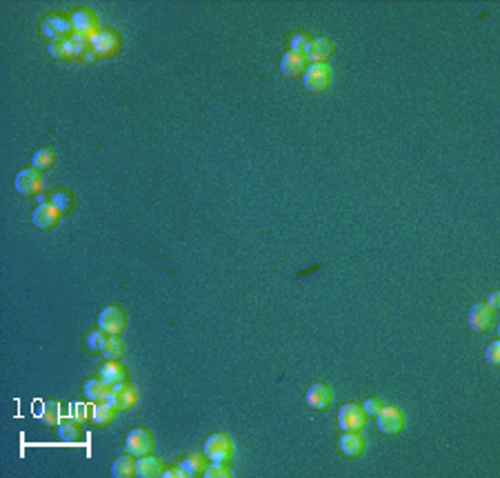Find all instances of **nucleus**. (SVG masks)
Returning <instances> with one entry per match:
<instances>
[{
    "mask_svg": "<svg viewBox=\"0 0 500 478\" xmlns=\"http://www.w3.org/2000/svg\"><path fill=\"white\" fill-rule=\"evenodd\" d=\"M203 454L209 463H223L227 465L234 458V443L227 434L223 432H214L207 436L205 445H203Z\"/></svg>",
    "mask_w": 500,
    "mask_h": 478,
    "instance_id": "1",
    "label": "nucleus"
},
{
    "mask_svg": "<svg viewBox=\"0 0 500 478\" xmlns=\"http://www.w3.org/2000/svg\"><path fill=\"white\" fill-rule=\"evenodd\" d=\"M332 80H334V73L327 62H311L307 65V69L303 73V85L311 93H325L332 87Z\"/></svg>",
    "mask_w": 500,
    "mask_h": 478,
    "instance_id": "2",
    "label": "nucleus"
},
{
    "mask_svg": "<svg viewBox=\"0 0 500 478\" xmlns=\"http://www.w3.org/2000/svg\"><path fill=\"white\" fill-rule=\"evenodd\" d=\"M96 327L107 336H120L127 327V314L120 305H105L98 312Z\"/></svg>",
    "mask_w": 500,
    "mask_h": 478,
    "instance_id": "3",
    "label": "nucleus"
},
{
    "mask_svg": "<svg viewBox=\"0 0 500 478\" xmlns=\"http://www.w3.org/2000/svg\"><path fill=\"white\" fill-rule=\"evenodd\" d=\"M102 402H107V405L114 407L118 414L120 411H131L136 405H138V389L131 385V383H118V385H111L107 396Z\"/></svg>",
    "mask_w": 500,
    "mask_h": 478,
    "instance_id": "4",
    "label": "nucleus"
},
{
    "mask_svg": "<svg viewBox=\"0 0 500 478\" xmlns=\"http://www.w3.org/2000/svg\"><path fill=\"white\" fill-rule=\"evenodd\" d=\"M120 34L114 27H100L96 34H91V49L98 58H109L120 52Z\"/></svg>",
    "mask_w": 500,
    "mask_h": 478,
    "instance_id": "5",
    "label": "nucleus"
},
{
    "mask_svg": "<svg viewBox=\"0 0 500 478\" xmlns=\"http://www.w3.org/2000/svg\"><path fill=\"white\" fill-rule=\"evenodd\" d=\"M45 178L43 172L34 170V167H25L16 176H14V192L21 196V198H32V196H38L43 192Z\"/></svg>",
    "mask_w": 500,
    "mask_h": 478,
    "instance_id": "6",
    "label": "nucleus"
},
{
    "mask_svg": "<svg viewBox=\"0 0 500 478\" xmlns=\"http://www.w3.org/2000/svg\"><path fill=\"white\" fill-rule=\"evenodd\" d=\"M376 429L385 436H398L405 429V411L394 405H383V409L374 416Z\"/></svg>",
    "mask_w": 500,
    "mask_h": 478,
    "instance_id": "7",
    "label": "nucleus"
},
{
    "mask_svg": "<svg viewBox=\"0 0 500 478\" xmlns=\"http://www.w3.org/2000/svg\"><path fill=\"white\" fill-rule=\"evenodd\" d=\"M370 416L365 414V409L361 402H345L338 409V427L341 432H363Z\"/></svg>",
    "mask_w": 500,
    "mask_h": 478,
    "instance_id": "8",
    "label": "nucleus"
},
{
    "mask_svg": "<svg viewBox=\"0 0 500 478\" xmlns=\"http://www.w3.org/2000/svg\"><path fill=\"white\" fill-rule=\"evenodd\" d=\"M125 452L134 458L154 452V434L147 427H134L125 436Z\"/></svg>",
    "mask_w": 500,
    "mask_h": 478,
    "instance_id": "9",
    "label": "nucleus"
},
{
    "mask_svg": "<svg viewBox=\"0 0 500 478\" xmlns=\"http://www.w3.org/2000/svg\"><path fill=\"white\" fill-rule=\"evenodd\" d=\"M494 321H496V312L487 307L485 301L480 303H474L469 307L467 312V323H469V330L476 332V334H487L489 330L494 327Z\"/></svg>",
    "mask_w": 500,
    "mask_h": 478,
    "instance_id": "10",
    "label": "nucleus"
},
{
    "mask_svg": "<svg viewBox=\"0 0 500 478\" xmlns=\"http://www.w3.org/2000/svg\"><path fill=\"white\" fill-rule=\"evenodd\" d=\"M41 34L45 36L47 41H60V38H71L73 27L69 18H65L60 14H49L47 18H43L41 23Z\"/></svg>",
    "mask_w": 500,
    "mask_h": 478,
    "instance_id": "11",
    "label": "nucleus"
},
{
    "mask_svg": "<svg viewBox=\"0 0 500 478\" xmlns=\"http://www.w3.org/2000/svg\"><path fill=\"white\" fill-rule=\"evenodd\" d=\"M305 402L309 409L316 411H327L334 402V389L327 385V383L318 380L314 385H309V389L305 391Z\"/></svg>",
    "mask_w": 500,
    "mask_h": 478,
    "instance_id": "12",
    "label": "nucleus"
},
{
    "mask_svg": "<svg viewBox=\"0 0 500 478\" xmlns=\"http://www.w3.org/2000/svg\"><path fill=\"white\" fill-rule=\"evenodd\" d=\"M62 220V212L52 203H43L32 212V225L41 231H49L54 227H58Z\"/></svg>",
    "mask_w": 500,
    "mask_h": 478,
    "instance_id": "13",
    "label": "nucleus"
},
{
    "mask_svg": "<svg viewBox=\"0 0 500 478\" xmlns=\"http://www.w3.org/2000/svg\"><path fill=\"white\" fill-rule=\"evenodd\" d=\"M338 449L349 461H356L367 452V438L363 432H343L338 438Z\"/></svg>",
    "mask_w": 500,
    "mask_h": 478,
    "instance_id": "14",
    "label": "nucleus"
},
{
    "mask_svg": "<svg viewBox=\"0 0 500 478\" xmlns=\"http://www.w3.org/2000/svg\"><path fill=\"white\" fill-rule=\"evenodd\" d=\"M71 27H73V34H84V36H91L100 30V21L98 16L91 12V9H73L71 16Z\"/></svg>",
    "mask_w": 500,
    "mask_h": 478,
    "instance_id": "15",
    "label": "nucleus"
},
{
    "mask_svg": "<svg viewBox=\"0 0 500 478\" xmlns=\"http://www.w3.org/2000/svg\"><path fill=\"white\" fill-rule=\"evenodd\" d=\"M278 69L285 78H298L303 76L305 69H307V60L303 54H296V52H285L280 56L278 60Z\"/></svg>",
    "mask_w": 500,
    "mask_h": 478,
    "instance_id": "16",
    "label": "nucleus"
},
{
    "mask_svg": "<svg viewBox=\"0 0 500 478\" xmlns=\"http://www.w3.org/2000/svg\"><path fill=\"white\" fill-rule=\"evenodd\" d=\"M332 54H334V43L329 38H325V36H320V38H311V43L307 45L305 60H307V65L327 62L329 58H332Z\"/></svg>",
    "mask_w": 500,
    "mask_h": 478,
    "instance_id": "17",
    "label": "nucleus"
},
{
    "mask_svg": "<svg viewBox=\"0 0 500 478\" xmlns=\"http://www.w3.org/2000/svg\"><path fill=\"white\" fill-rule=\"evenodd\" d=\"M58 440L67 445H82L84 443V429L78 418H67L58 425Z\"/></svg>",
    "mask_w": 500,
    "mask_h": 478,
    "instance_id": "18",
    "label": "nucleus"
},
{
    "mask_svg": "<svg viewBox=\"0 0 500 478\" xmlns=\"http://www.w3.org/2000/svg\"><path fill=\"white\" fill-rule=\"evenodd\" d=\"M163 463L154 454H145L136 458V478H163Z\"/></svg>",
    "mask_w": 500,
    "mask_h": 478,
    "instance_id": "19",
    "label": "nucleus"
},
{
    "mask_svg": "<svg viewBox=\"0 0 500 478\" xmlns=\"http://www.w3.org/2000/svg\"><path fill=\"white\" fill-rule=\"evenodd\" d=\"M36 416H38V420L47 427H58L62 423L60 402L58 400H41L38 405H36Z\"/></svg>",
    "mask_w": 500,
    "mask_h": 478,
    "instance_id": "20",
    "label": "nucleus"
},
{
    "mask_svg": "<svg viewBox=\"0 0 500 478\" xmlns=\"http://www.w3.org/2000/svg\"><path fill=\"white\" fill-rule=\"evenodd\" d=\"M98 378L105 380L107 385H118V383L127 380V369L120 361H105V365H100L98 369Z\"/></svg>",
    "mask_w": 500,
    "mask_h": 478,
    "instance_id": "21",
    "label": "nucleus"
},
{
    "mask_svg": "<svg viewBox=\"0 0 500 478\" xmlns=\"http://www.w3.org/2000/svg\"><path fill=\"white\" fill-rule=\"evenodd\" d=\"M47 54L54 60H71L76 58V45L71 38H60V41H49L47 45Z\"/></svg>",
    "mask_w": 500,
    "mask_h": 478,
    "instance_id": "22",
    "label": "nucleus"
},
{
    "mask_svg": "<svg viewBox=\"0 0 500 478\" xmlns=\"http://www.w3.org/2000/svg\"><path fill=\"white\" fill-rule=\"evenodd\" d=\"M118 416V411L107 405V402H93V407H91V425H96V427H109L111 423L116 420Z\"/></svg>",
    "mask_w": 500,
    "mask_h": 478,
    "instance_id": "23",
    "label": "nucleus"
},
{
    "mask_svg": "<svg viewBox=\"0 0 500 478\" xmlns=\"http://www.w3.org/2000/svg\"><path fill=\"white\" fill-rule=\"evenodd\" d=\"M207 463H209V461H207L203 452H192V454H187L178 465L183 467V472H185L187 478H198L203 474L205 467H207Z\"/></svg>",
    "mask_w": 500,
    "mask_h": 478,
    "instance_id": "24",
    "label": "nucleus"
},
{
    "mask_svg": "<svg viewBox=\"0 0 500 478\" xmlns=\"http://www.w3.org/2000/svg\"><path fill=\"white\" fill-rule=\"evenodd\" d=\"M109 474L114 478H134L136 476V458L125 452L122 456H118L114 463H111Z\"/></svg>",
    "mask_w": 500,
    "mask_h": 478,
    "instance_id": "25",
    "label": "nucleus"
},
{
    "mask_svg": "<svg viewBox=\"0 0 500 478\" xmlns=\"http://www.w3.org/2000/svg\"><path fill=\"white\" fill-rule=\"evenodd\" d=\"M109 391V385L105 380H100L98 376L96 378H87L82 385V394H84V400L89 402H102Z\"/></svg>",
    "mask_w": 500,
    "mask_h": 478,
    "instance_id": "26",
    "label": "nucleus"
},
{
    "mask_svg": "<svg viewBox=\"0 0 500 478\" xmlns=\"http://www.w3.org/2000/svg\"><path fill=\"white\" fill-rule=\"evenodd\" d=\"M56 163V152L52 147H41V149H36V152L32 154V165L34 170H38V172H47V170H52Z\"/></svg>",
    "mask_w": 500,
    "mask_h": 478,
    "instance_id": "27",
    "label": "nucleus"
},
{
    "mask_svg": "<svg viewBox=\"0 0 500 478\" xmlns=\"http://www.w3.org/2000/svg\"><path fill=\"white\" fill-rule=\"evenodd\" d=\"M100 354L105 356V361H120V356L125 354V343L120 341V336H107Z\"/></svg>",
    "mask_w": 500,
    "mask_h": 478,
    "instance_id": "28",
    "label": "nucleus"
},
{
    "mask_svg": "<svg viewBox=\"0 0 500 478\" xmlns=\"http://www.w3.org/2000/svg\"><path fill=\"white\" fill-rule=\"evenodd\" d=\"M49 203L56 205V207H58V209L62 212V216H65V214L73 209V203H76V201H73V196H71L67 190H58V192H54V194H52Z\"/></svg>",
    "mask_w": 500,
    "mask_h": 478,
    "instance_id": "29",
    "label": "nucleus"
},
{
    "mask_svg": "<svg viewBox=\"0 0 500 478\" xmlns=\"http://www.w3.org/2000/svg\"><path fill=\"white\" fill-rule=\"evenodd\" d=\"M309 43H311V36L309 34H305V32L291 34V38H289V52H296V54H303L305 56V49H307Z\"/></svg>",
    "mask_w": 500,
    "mask_h": 478,
    "instance_id": "30",
    "label": "nucleus"
},
{
    "mask_svg": "<svg viewBox=\"0 0 500 478\" xmlns=\"http://www.w3.org/2000/svg\"><path fill=\"white\" fill-rule=\"evenodd\" d=\"M201 476L203 478H231V472H229V467L223 463H207Z\"/></svg>",
    "mask_w": 500,
    "mask_h": 478,
    "instance_id": "31",
    "label": "nucleus"
},
{
    "mask_svg": "<svg viewBox=\"0 0 500 478\" xmlns=\"http://www.w3.org/2000/svg\"><path fill=\"white\" fill-rule=\"evenodd\" d=\"M105 341H107V334L100 332L96 327V330L87 334V350L89 352H102V345H105Z\"/></svg>",
    "mask_w": 500,
    "mask_h": 478,
    "instance_id": "32",
    "label": "nucleus"
},
{
    "mask_svg": "<svg viewBox=\"0 0 500 478\" xmlns=\"http://www.w3.org/2000/svg\"><path fill=\"white\" fill-rule=\"evenodd\" d=\"M485 361L489 367H498L500 365V341H492L487 345V350H485Z\"/></svg>",
    "mask_w": 500,
    "mask_h": 478,
    "instance_id": "33",
    "label": "nucleus"
},
{
    "mask_svg": "<svg viewBox=\"0 0 500 478\" xmlns=\"http://www.w3.org/2000/svg\"><path fill=\"white\" fill-rule=\"evenodd\" d=\"M361 405H363V409H365V414L370 416V418H374V416L383 409L385 402H383L380 398H376V396H370V398H365V400L361 402Z\"/></svg>",
    "mask_w": 500,
    "mask_h": 478,
    "instance_id": "34",
    "label": "nucleus"
},
{
    "mask_svg": "<svg viewBox=\"0 0 500 478\" xmlns=\"http://www.w3.org/2000/svg\"><path fill=\"white\" fill-rule=\"evenodd\" d=\"M163 478H187V476H185L181 465H174V467H165V470H163Z\"/></svg>",
    "mask_w": 500,
    "mask_h": 478,
    "instance_id": "35",
    "label": "nucleus"
},
{
    "mask_svg": "<svg viewBox=\"0 0 500 478\" xmlns=\"http://www.w3.org/2000/svg\"><path fill=\"white\" fill-rule=\"evenodd\" d=\"M485 303H487L489 309H492V312H498V309H500V292H498V289H496V292L489 294V298H487Z\"/></svg>",
    "mask_w": 500,
    "mask_h": 478,
    "instance_id": "36",
    "label": "nucleus"
},
{
    "mask_svg": "<svg viewBox=\"0 0 500 478\" xmlns=\"http://www.w3.org/2000/svg\"><path fill=\"white\" fill-rule=\"evenodd\" d=\"M96 58H98V56L93 54V49H91V52H89L87 56H84V60H87V62H93V60H96Z\"/></svg>",
    "mask_w": 500,
    "mask_h": 478,
    "instance_id": "37",
    "label": "nucleus"
}]
</instances>
